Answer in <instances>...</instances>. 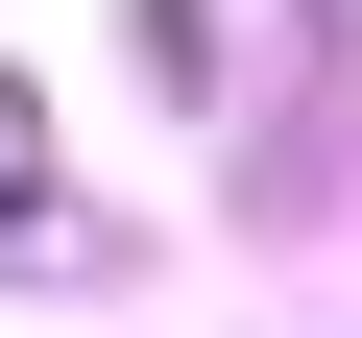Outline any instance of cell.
<instances>
[{
  "mask_svg": "<svg viewBox=\"0 0 362 338\" xmlns=\"http://www.w3.org/2000/svg\"><path fill=\"white\" fill-rule=\"evenodd\" d=\"M25 266H73V169H49V97L0 73V290Z\"/></svg>",
  "mask_w": 362,
  "mask_h": 338,
  "instance_id": "obj_1",
  "label": "cell"
}]
</instances>
